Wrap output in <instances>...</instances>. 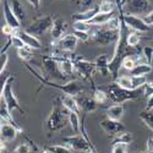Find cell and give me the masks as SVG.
<instances>
[{
    "label": "cell",
    "instance_id": "obj_1",
    "mask_svg": "<svg viewBox=\"0 0 153 153\" xmlns=\"http://www.w3.org/2000/svg\"><path fill=\"white\" fill-rule=\"evenodd\" d=\"M26 69L34 76V77L41 82L42 86H47V87H52V88H56V90L61 91L64 94H69V96H72V97H77L82 91H83V87L77 82V81H69L64 85H60V83H56V82H53V81H49L48 79L43 77L41 76V74H38L33 68H31V65L26 64Z\"/></svg>",
    "mask_w": 153,
    "mask_h": 153
},
{
    "label": "cell",
    "instance_id": "obj_7",
    "mask_svg": "<svg viewBox=\"0 0 153 153\" xmlns=\"http://www.w3.org/2000/svg\"><path fill=\"white\" fill-rule=\"evenodd\" d=\"M119 9V14L123 16V20L125 25L129 28L136 31V32H148L149 26L143 21V19H140L136 15L131 14H125V9L124 7H118Z\"/></svg>",
    "mask_w": 153,
    "mask_h": 153
},
{
    "label": "cell",
    "instance_id": "obj_37",
    "mask_svg": "<svg viewBox=\"0 0 153 153\" xmlns=\"http://www.w3.org/2000/svg\"><path fill=\"white\" fill-rule=\"evenodd\" d=\"M136 65H137V62H136L135 58H134L132 55H130V56H126V58L123 60L121 68H124V69L127 70V71H131Z\"/></svg>",
    "mask_w": 153,
    "mask_h": 153
},
{
    "label": "cell",
    "instance_id": "obj_19",
    "mask_svg": "<svg viewBox=\"0 0 153 153\" xmlns=\"http://www.w3.org/2000/svg\"><path fill=\"white\" fill-rule=\"evenodd\" d=\"M93 62H94V65H96L97 71H98L102 76H108V75H110V71H109V59H108L107 54H100V55H98Z\"/></svg>",
    "mask_w": 153,
    "mask_h": 153
},
{
    "label": "cell",
    "instance_id": "obj_52",
    "mask_svg": "<svg viewBox=\"0 0 153 153\" xmlns=\"http://www.w3.org/2000/svg\"><path fill=\"white\" fill-rule=\"evenodd\" d=\"M140 153H146V152H140Z\"/></svg>",
    "mask_w": 153,
    "mask_h": 153
},
{
    "label": "cell",
    "instance_id": "obj_22",
    "mask_svg": "<svg viewBox=\"0 0 153 153\" xmlns=\"http://www.w3.org/2000/svg\"><path fill=\"white\" fill-rule=\"evenodd\" d=\"M124 105L123 104H115V105H111L107 109V118L111 119V120H117L120 121L123 115H124Z\"/></svg>",
    "mask_w": 153,
    "mask_h": 153
},
{
    "label": "cell",
    "instance_id": "obj_44",
    "mask_svg": "<svg viewBox=\"0 0 153 153\" xmlns=\"http://www.w3.org/2000/svg\"><path fill=\"white\" fill-rule=\"evenodd\" d=\"M111 153H127V145H123V143L113 145Z\"/></svg>",
    "mask_w": 153,
    "mask_h": 153
},
{
    "label": "cell",
    "instance_id": "obj_49",
    "mask_svg": "<svg viewBox=\"0 0 153 153\" xmlns=\"http://www.w3.org/2000/svg\"><path fill=\"white\" fill-rule=\"evenodd\" d=\"M27 1L30 3V5L34 9V10H38L41 6V0H27Z\"/></svg>",
    "mask_w": 153,
    "mask_h": 153
},
{
    "label": "cell",
    "instance_id": "obj_13",
    "mask_svg": "<svg viewBox=\"0 0 153 153\" xmlns=\"http://www.w3.org/2000/svg\"><path fill=\"white\" fill-rule=\"evenodd\" d=\"M68 23L65 20L62 19H54V23L53 27L50 30V36H52L53 41L58 42L60 41L62 37L66 36V31H68Z\"/></svg>",
    "mask_w": 153,
    "mask_h": 153
},
{
    "label": "cell",
    "instance_id": "obj_14",
    "mask_svg": "<svg viewBox=\"0 0 153 153\" xmlns=\"http://www.w3.org/2000/svg\"><path fill=\"white\" fill-rule=\"evenodd\" d=\"M17 134H20V131L14 125L1 120V126H0V138H1V141L4 142L12 141V140L16 138Z\"/></svg>",
    "mask_w": 153,
    "mask_h": 153
},
{
    "label": "cell",
    "instance_id": "obj_48",
    "mask_svg": "<svg viewBox=\"0 0 153 153\" xmlns=\"http://www.w3.org/2000/svg\"><path fill=\"white\" fill-rule=\"evenodd\" d=\"M143 21L148 25V26H153V10H152V11H149L148 14L143 17Z\"/></svg>",
    "mask_w": 153,
    "mask_h": 153
},
{
    "label": "cell",
    "instance_id": "obj_29",
    "mask_svg": "<svg viewBox=\"0 0 153 153\" xmlns=\"http://www.w3.org/2000/svg\"><path fill=\"white\" fill-rule=\"evenodd\" d=\"M140 119L143 121V124L153 131V110H143L140 113Z\"/></svg>",
    "mask_w": 153,
    "mask_h": 153
},
{
    "label": "cell",
    "instance_id": "obj_24",
    "mask_svg": "<svg viewBox=\"0 0 153 153\" xmlns=\"http://www.w3.org/2000/svg\"><path fill=\"white\" fill-rule=\"evenodd\" d=\"M153 70L152 65L148 62H141V64H137V65L130 71L131 76H145L147 74H149L151 71Z\"/></svg>",
    "mask_w": 153,
    "mask_h": 153
},
{
    "label": "cell",
    "instance_id": "obj_2",
    "mask_svg": "<svg viewBox=\"0 0 153 153\" xmlns=\"http://www.w3.org/2000/svg\"><path fill=\"white\" fill-rule=\"evenodd\" d=\"M66 109L59 104H55L54 108L50 111L49 117L45 120V127L49 132H56L66 126L69 123V115L65 111Z\"/></svg>",
    "mask_w": 153,
    "mask_h": 153
},
{
    "label": "cell",
    "instance_id": "obj_10",
    "mask_svg": "<svg viewBox=\"0 0 153 153\" xmlns=\"http://www.w3.org/2000/svg\"><path fill=\"white\" fill-rule=\"evenodd\" d=\"M100 127L104 130L105 134H108L111 138L115 137L118 135H120L121 132L125 131V125L121 121H117V120H111V119H104L99 123Z\"/></svg>",
    "mask_w": 153,
    "mask_h": 153
},
{
    "label": "cell",
    "instance_id": "obj_4",
    "mask_svg": "<svg viewBox=\"0 0 153 153\" xmlns=\"http://www.w3.org/2000/svg\"><path fill=\"white\" fill-rule=\"evenodd\" d=\"M91 41L100 47H105L109 44H115L119 37V32H114L110 31L108 28H102V27H97L94 30H91Z\"/></svg>",
    "mask_w": 153,
    "mask_h": 153
},
{
    "label": "cell",
    "instance_id": "obj_42",
    "mask_svg": "<svg viewBox=\"0 0 153 153\" xmlns=\"http://www.w3.org/2000/svg\"><path fill=\"white\" fill-rule=\"evenodd\" d=\"M74 34L76 36V38H77L79 41L81 42H87L91 39V36L88 32H82V31H74Z\"/></svg>",
    "mask_w": 153,
    "mask_h": 153
},
{
    "label": "cell",
    "instance_id": "obj_17",
    "mask_svg": "<svg viewBox=\"0 0 153 153\" xmlns=\"http://www.w3.org/2000/svg\"><path fill=\"white\" fill-rule=\"evenodd\" d=\"M15 34H16V36H19V37L21 38V39L25 42L26 47H30V48H32V49H41L42 44H41L39 39H38L37 37H34V36L30 34L28 32H26L25 30H22V31H21V30H16Z\"/></svg>",
    "mask_w": 153,
    "mask_h": 153
},
{
    "label": "cell",
    "instance_id": "obj_33",
    "mask_svg": "<svg viewBox=\"0 0 153 153\" xmlns=\"http://www.w3.org/2000/svg\"><path fill=\"white\" fill-rule=\"evenodd\" d=\"M120 87L125 88V90H129V91H132V82H131V77L130 76H120V77L117 79L115 81Z\"/></svg>",
    "mask_w": 153,
    "mask_h": 153
},
{
    "label": "cell",
    "instance_id": "obj_15",
    "mask_svg": "<svg viewBox=\"0 0 153 153\" xmlns=\"http://www.w3.org/2000/svg\"><path fill=\"white\" fill-rule=\"evenodd\" d=\"M0 118H1V120L11 124V125H14L16 129L20 131V134H23V130H22V127H20V125L15 121L14 117H12V114H11V110L10 108L7 107L6 104V102L4 99H0Z\"/></svg>",
    "mask_w": 153,
    "mask_h": 153
},
{
    "label": "cell",
    "instance_id": "obj_25",
    "mask_svg": "<svg viewBox=\"0 0 153 153\" xmlns=\"http://www.w3.org/2000/svg\"><path fill=\"white\" fill-rule=\"evenodd\" d=\"M10 5H11L12 11H14V14L16 15V17L20 20V22L25 21V19H26V12H25L23 5L20 0H11Z\"/></svg>",
    "mask_w": 153,
    "mask_h": 153
},
{
    "label": "cell",
    "instance_id": "obj_47",
    "mask_svg": "<svg viewBox=\"0 0 153 153\" xmlns=\"http://www.w3.org/2000/svg\"><path fill=\"white\" fill-rule=\"evenodd\" d=\"M146 153H153V137L147 138V143H146Z\"/></svg>",
    "mask_w": 153,
    "mask_h": 153
},
{
    "label": "cell",
    "instance_id": "obj_21",
    "mask_svg": "<svg viewBox=\"0 0 153 153\" xmlns=\"http://www.w3.org/2000/svg\"><path fill=\"white\" fill-rule=\"evenodd\" d=\"M61 104L68 111H74V113H80L81 111L80 105L77 103V99H76L75 97H72V96L64 94L61 97Z\"/></svg>",
    "mask_w": 153,
    "mask_h": 153
},
{
    "label": "cell",
    "instance_id": "obj_35",
    "mask_svg": "<svg viewBox=\"0 0 153 153\" xmlns=\"http://www.w3.org/2000/svg\"><path fill=\"white\" fill-rule=\"evenodd\" d=\"M140 41H141V38H140V36L136 32H130L126 37V43L131 48H136L138 45Z\"/></svg>",
    "mask_w": 153,
    "mask_h": 153
},
{
    "label": "cell",
    "instance_id": "obj_20",
    "mask_svg": "<svg viewBox=\"0 0 153 153\" xmlns=\"http://www.w3.org/2000/svg\"><path fill=\"white\" fill-rule=\"evenodd\" d=\"M98 12H99V6L96 5L94 7L90 9V10H86V11L77 12V14H74V15H72V20H74V22H77V21L88 22L90 20H92V19L98 14Z\"/></svg>",
    "mask_w": 153,
    "mask_h": 153
},
{
    "label": "cell",
    "instance_id": "obj_11",
    "mask_svg": "<svg viewBox=\"0 0 153 153\" xmlns=\"http://www.w3.org/2000/svg\"><path fill=\"white\" fill-rule=\"evenodd\" d=\"M77 43H79V39L76 38V36L74 33H69L65 37H62L60 41L56 42V47L60 52L71 54L75 52L76 47H77Z\"/></svg>",
    "mask_w": 153,
    "mask_h": 153
},
{
    "label": "cell",
    "instance_id": "obj_28",
    "mask_svg": "<svg viewBox=\"0 0 153 153\" xmlns=\"http://www.w3.org/2000/svg\"><path fill=\"white\" fill-rule=\"evenodd\" d=\"M111 140H113V145H115V143H123V145H127V146H129V145L132 142L134 137H132V134H131V132L124 131V132H121L120 135L113 137Z\"/></svg>",
    "mask_w": 153,
    "mask_h": 153
},
{
    "label": "cell",
    "instance_id": "obj_8",
    "mask_svg": "<svg viewBox=\"0 0 153 153\" xmlns=\"http://www.w3.org/2000/svg\"><path fill=\"white\" fill-rule=\"evenodd\" d=\"M75 71L81 76L83 80H92V75L97 71L94 62L86 60L83 56H80L79 60L75 62Z\"/></svg>",
    "mask_w": 153,
    "mask_h": 153
},
{
    "label": "cell",
    "instance_id": "obj_31",
    "mask_svg": "<svg viewBox=\"0 0 153 153\" xmlns=\"http://www.w3.org/2000/svg\"><path fill=\"white\" fill-rule=\"evenodd\" d=\"M98 6H99V12H102V14H111V12H114L117 4L109 1V0H103Z\"/></svg>",
    "mask_w": 153,
    "mask_h": 153
},
{
    "label": "cell",
    "instance_id": "obj_26",
    "mask_svg": "<svg viewBox=\"0 0 153 153\" xmlns=\"http://www.w3.org/2000/svg\"><path fill=\"white\" fill-rule=\"evenodd\" d=\"M69 115V124L71 126V130L75 134H79L81 129V121L79 118V113H74V111H68Z\"/></svg>",
    "mask_w": 153,
    "mask_h": 153
},
{
    "label": "cell",
    "instance_id": "obj_27",
    "mask_svg": "<svg viewBox=\"0 0 153 153\" xmlns=\"http://www.w3.org/2000/svg\"><path fill=\"white\" fill-rule=\"evenodd\" d=\"M43 153H74V149H71L68 146L61 145H52L43 148Z\"/></svg>",
    "mask_w": 153,
    "mask_h": 153
},
{
    "label": "cell",
    "instance_id": "obj_46",
    "mask_svg": "<svg viewBox=\"0 0 153 153\" xmlns=\"http://www.w3.org/2000/svg\"><path fill=\"white\" fill-rule=\"evenodd\" d=\"M1 31H3V34H5L6 37L14 36V34H15V32H16V30H14L11 26H9V25H4L3 28H1Z\"/></svg>",
    "mask_w": 153,
    "mask_h": 153
},
{
    "label": "cell",
    "instance_id": "obj_12",
    "mask_svg": "<svg viewBox=\"0 0 153 153\" xmlns=\"http://www.w3.org/2000/svg\"><path fill=\"white\" fill-rule=\"evenodd\" d=\"M149 7V1L148 0H126V6L125 9L127 12L125 14H131V15H138L146 12Z\"/></svg>",
    "mask_w": 153,
    "mask_h": 153
},
{
    "label": "cell",
    "instance_id": "obj_36",
    "mask_svg": "<svg viewBox=\"0 0 153 153\" xmlns=\"http://www.w3.org/2000/svg\"><path fill=\"white\" fill-rule=\"evenodd\" d=\"M17 55L22 60H31L33 54H32V48L30 47H25L21 49H17Z\"/></svg>",
    "mask_w": 153,
    "mask_h": 153
},
{
    "label": "cell",
    "instance_id": "obj_18",
    "mask_svg": "<svg viewBox=\"0 0 153 153\" xmlns=\"http://www.w3.org/2000/svg\"><path fill=\"white\" fill-rule=\"evenodd\" d=\"M77 103L80 105L81 111H83L85 114L93 113L98 108V103L91 97H81V98L77 99Z\"/></svg>",
    "mask_w": 153,
    "mask_h": 153
},
{
    "label": "cell",
    "instance_id": "obj_39",
    "mask_svg": "<svg viewBox=\"0 0 153 153\" xmlns=\"http://www.w3.org/2000/svg\"><path fill=\"white\" fill-rule=\"evenodd\" d=\"M142 54H143V58L146 59V62H148V64L152 65V61H153V47H151V45L143 47Z\"/></svg>",
    "mask_w": 153,
    "mask_h": 153
},
{
    "label": "cell",
    "instance_id": "obj_50",
    "mask_svg": "<svg viewBox=\"0 0 153 153\" xmlns=\"http://www.w3.org/2000/svg\"><path fill=\"white\" fill-rule=\"evenodd\" d=\"M146 110H153V96H151L149 98H147V105H146Z\"/></svg>",
    "mask_w": 153,
    "mask_h": 153
},
{
    "label": "cell",
    "instance_id": "obj_51",
    "mask_svg": "<svg viewBox=\"0 0 153 153\" xmlns=\"http://www.w3.org/2000/svg\"><path fill=\"white\" fill-rule=\"evenodd\" d=\"M98 1H100V3H102V1H103V0H98Z\"/></svg>",
    "mask_w": 153,
    "mask_h": 153
},
{
    "label": "cell",
    "instance_id": "obj_6",
    "mask_svg": "<svg viewBox=\"0 0 153 153\" xmlns=\"http://www.w3.org/2000/svg\"><path fill=\"white\" fill-rule=\"evenodd\" d=\"M15 82V76H9V79L5 83V86L1 88V99H4L6 102L7 107L10 108V110H19L20 113H23V109L21 108L19 100L14 93V90H12V85Z\"/></svg>",
    "mask_w": 153,
    "mask_h": 153
},
{
    "label": "cell",
    "instance_id": "obj_34",
    "mask_svg": "<svg viewBox=\"0 0 153 153\" xmlns=\"http://www.w3.org/2000/svg\"><path fill=\"white\" fill-rule=\"evenodd\" d=\"M131 82H132V88L134 90H138V88L143 87L148 81L146 76H130Z\"/></svg>",
    "mask_w": 153,
    "mask_h": 153
},
{
    "label": "cell",
    "instance_id": "obj_32",
    "mask_svg": "<svg viewBox=\"0 0 153 153\" xmlns=\"http://www.w3.org/2000/svg\"><path fill=\"white\" fill-rule=\"evenodd\" d=\"M107 28L114 32H119L120 27H121V17L120 16H113L108 22H107Z\"/></svg>",
    "mask_w": 153,
    "mask_h": 153
},
{
    "label": "cell",
    "instance_id": "obj_23",
    "mask_svg": "<svg viewBox=\"0 0 153 153\" xmlns=\"http://www.w3.org/2000/svg\"><path fill=\"white\" fill-rule=\"evenodd\" d=\"M113 16H115L114 12H111V14H102V12H98L92 20L88 21V23H90L91 26H103V25H107V22Z\"/></svg>",
    "mask_w": 153,
    "mask_h": 153
},
{
    "label": "cell",
    "instance_id": "obj_9",
    "mask_svg": "<svg viewBox=\"0 0 153 153\" xmlns=\"http://www.w3.org/2000/svg\"><path fill=\"white\" fill-rule=\"evenodd\" d=\"M42 61H43L44 70H45V74H47L48 77H52V79H55V80H65L64 75L60 71L59 62H58L56 59H54L50 55H43Z\"/></svg>",
    "mask_w": 153,
    "mask_h": 153
},
{
    "label": "cell",
    "instance_id": "obj_5",
    "mask_svg": "<svg viewBox=\"0 0 153 153\" xmlns=\"http://www.w3.org/2000/svg\"><path fill=\"white\" fill-rule=\"evenodd\" d=\"M53 23H54V20H53L52 16L50 15H44L42 17H38L37 20H34L25 31L38 38V37L45 34L48 31L52 30Z\"/></svg>",
    "mask_w": 153,
    "mask_h": 153
},
{
    "label": "cell",
    "instance_id": "obj_30",
    "mask_svg": "<svg viewBox=\"0 0 153 153\" xmlns=\"http://www.w3.org/2000/svg\"><path fill=\"white\" fill-rule=\"evenodd\" d=\"M98 104H103L105 102L109 99L108 97V93L104 92L103 90H100V88H97L96 86L93 87V97H92Z\"/></svg>",
    "mask_w": 153,
    "mask_h": 153
},
{
    "label": "cell",
    "instance_id": "obj_45",
    "mask_svg": "<svg viewBox=\"0 0 153 153\" xmlns=\"http://www.w3.org/2000/svg\"><path fill=\"white\" fill-rule=\"evenodd\" d=\"M143 96L149 98L151 96H153V82H147L143 87Z\"/></svg>",
    "mask_w": 153,
    "mask_h": 153
},
{
    "label": "cell",
    "instance_id": "obj_40",
    "mask_svg": "<svg viewBox=\"0 0 153 153\" xmlns=\"http://www.w3.org/2000/svg\"><path fill=\"white\" fill-rule=\"evenodd\" d=\"M33 151L32 146L30 143H26V142H23V143H20L12 153H31Z\"/></svg>",
    "mask_w": 153,
    "mask_h": 153
},
{
    "label": "cell",
    "instance_id": "obj_38",
    "mask_svg": "<svg viewBox=\"0 0 153 153\" xmlns=\"http://www.w3.org/2000/svg\"><path fill=\"white\" fill-rule=\"evenodd\" d=\"M92 30V26L88 22L85 21H77L74 22V31H82V32H90Z\"/></svg>",
    "mask_w": 153,
    "mask_h": 153
},
{
    "label": "cell",
    "instance_id": "obj_41",
    "mask_svg": "<svg viewBox=\"0 0 153 153\" xmlns=\"http://www.w3.org/2000/svg\"><path fill=\"white\" fill-rule=\"evenodd\" d=\"M10 39H11V44H12V47L16 48V49H21V48H25V47H26L25 42L21 39L19 36H16V34L10 36Z\"/></svg>",
    "mask_w": 153,
    "mask_h": 153
},
{
    "label": "cell",
    "instance_id": "obj_16",
    "mask_svg": "<svg viewBox=\"0 0 153 153\" xmlns=\"http://www.w3.org/2000/svg\"><path fill=\"white\" fill-rule=\"evenodd\" d=\"M4 17H5V22L6 25L11 26L14 30H20V20L16 17V15L14 14V11L11 9V5L9 1L4 0Z\"/></svg>",
    "mask_w": 153,
    "mask_h": 153
},
{
    "label": "cell",
    "instance_id": "obj_43",
    "mask_svg": "<svg viewBox=\"0 0 153 153\" xmlns=\"http://www.w3.org/2000/svg\"><path fill=\"white\" fill-rule=\"evenodd\" d=\"M7 61H9V56L6 53H0V74H4L5 68L7 65Z\"/></svg>",
    "mask_w": 153,
    "mask_h": 153
},
{
    "label": "cell",
    "instance_id": "obj_3",
    "mask_svg": "<svg viewBox=\"0 0 153 153\" xmlns=\"http://www.w3.org/2000/svg\"><path fill=\"white\" fill-rule=\"evenodd\" d=\"M107 93L109 99L117 104H123L129 100H136L140 97L137 90H132V91L125 90V88L120 87L117 82H113L107 87Z\"/></svg>",
    "mask_w": 153,
    "mask_h": 153
}]
</instances>
